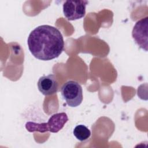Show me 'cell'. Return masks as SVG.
Segmentation results:
<instances>
[{
  "label": "cell",
  "instance_id": "3957f363",
  "mask_svg": "<svg viewBox=\"0 0 148 148\" xmlns=\"http://www.w3.org/2000/svg\"><path fill=\"white\" fill-rule=\"evenodd\" d=\"M87 1H66L63 4V13L69 21L79 20L86 14Z\"/></svg>",
  "mask_w": 148,
  "mask_h": 148
},
{
  "label": "cell",
  "instance_id": "5b68a950",
  "mask_svg": "<svg viewBox=\"0 0 148 148\" xmlns=\"http://www.w3.org/2000/svg\"><path fill=\"white\" fill-rule=\"evenodd\" d=\"M37 86L39 91L46 96L53 95L58 90V82L56 76L53 74L40 77Z\"/></svg>",
  "mask_w": 148,
  "mask_h": 148
},
{
  "label": "cell",
  "instance_id": "8992f818",
  "mask_svg": "<svg viewBox=\"0 0 148 148\" xmlns=\"http://www.w3.org/2000/svg\"><path fill=\"white\" fill-rule=\"evenodd\" d=\"M68 121V116L64 112L53 114L49 118L48 121L45 123L46 130L53 133L58 132L64 127Z\"/></svg>",
  "mask_w": 148,
  "mask_h": 148
},
{
  "label": "cell",
  "instance_id": "277c9868",
  "mask_svg": "<svg viewBox=\"0 0 148 148\" xmlns=\"http://www.w3.org/2000/svg\"><path fill=\"white\" fill-rule=\"evenodd\" d=\"M147 31H148V17L138 20L135 24L132 36L137 45L145 51H147Z\"/></svg>",
  "mask_w": 148,
  "mask_h": 148
},
{
  "label": "cell",
  "instance_id": "6da1fadb",
  "mask_svg": "<svg viewBox=\"0 0 148 148\" xmlns=\"http://www.w3.org/2000/svg\"><path fill=\"white\" fill-rule=\"evenodd\" d=\"M27 44L32 56L42 61L58 57L64 47L61 32L49 25H39L34 29L29 34Z\"/></svg>",
  "mask_w": 148,
  "mask_h": 148
},
{
  "label": "cell",
  "instance_id": "52a82bcc",
  "mask_svg": "<svg viewBox=\"0 0 148 148\" xmlns=\"http://www.w3.org/2000/svg\"><path fill=\"white\" fill-rule=\"evenodd\" d=\"M73 134L77 140L80 141H85L90 138L91 131L86 126L80 124L75 127L73 131Z\"/></svg>",
  "mask_w": 148,
  "mask_h": 148
},
{
  "label": "cell",
  "instance_id": "7a4b0ae2",
  "mask_svg": "<svg viewBox=\"0 0 148 148\" xmlns=\"http://www.w3.org/2000/svg\"><path fill=\"white\" fill-rule=\"evenodd\" d=\"M61 94L66 104L72 108L79 106L83 101V90L81 85L74 80L65 82L61 87Z\"/></svg>",
  "mask_w": 148,
  "mask_h": 148
}]
</instances>
